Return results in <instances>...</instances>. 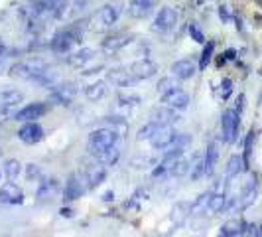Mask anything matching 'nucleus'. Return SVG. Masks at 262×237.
<instances>
[{
  "instance_id": "obj_22",
  "label": "nucleus",
  "mask_w": 262,
  "mask_h": 237,
  "mask_svg": "<svg viewBox=\"0 0 262 237\" xmlns=\"http://www.w3.org/2000/svg\"><path fill=\"white\" fill-rule=\"evenodd\" d=\"M93 57H95V51L89 49V47H83V49L71 53V55L67 57V63H69L71 67H83V65H85L87 61H91Z\"/></svg>"
},
{
  "instance_id": "obj_8",
  "label": "nucleus",
  "mask_w": 262,
  "mask_h": 237,
  "mask_svg": "<svg viewBox=\"0 0 262 237\" xmlns=\"http://www.w3.org/2000/svg\"><path fill=\"white\" fill-rule=\"evenodd\" d=\"M162 101H164V105H168V107H172L175 111H183V109L189 107V101L191 99H189V95L185 91H181L179 87H175V89L164 93L162 95Z\"/></svg>"
},
{
  "instance_id": "obj_45",
  "label": "nucleus",
  "mask_w": 262,
  "mask_h": 237,
  "mask_svg": "<svg viewBox=\"0 0 262 237\" xmlns=\"http://www.w3.org/2000/svg\"><path fill=\"white\" fill-rule=\"evenodd\" d=\"M219 14H221V20H223V22H229V12L225 10V6L219 8Z\"/></svg>"
},
{
  "instance_id": "obj_46",
  "label": "nucleus",
  "mask_w": 262,
  "mask_h": 237,
  "mask_svg": "<svg viewBox=\"0 0 262 237\" xmlns=\"http://www.w3.org/2000/svg\"><path fill=\"white\" fill-rule=\"evenodd\" d=\"M225 61H227V57H225V55L217 57V65H225Z\"/></svg>"
},
{
  "instance_id": "obj_32",
  "label": "nucleus",
  "mask_w": 262,
  "mask_h": 237,
  "mask_svg": "<svg viewBox=\"0 0 262 237\" xmlns=\"http://www.w3.org/2000/svg\"><path fill=\"white\" fill-rule=\"evenodd\" d=\"M158 127H160V123H156V121H150L148 125H144V127L138 131V141H150Z\"/></svg>"
},
{
  "instance_id": "obj_9",
  "label": "nucleus",
  "mask_w": 262,
  "mask_h": 237,
  "mask_svg": "<svg viewBox=\"0 0 262 237\" xmlns=\"http://www.w3.org/2000/svg\"><path fill=\"white\" fill-rule=\"evenodd\" d=\"M175 22H177V12L174 8H170V6H166V8H162L156 14L154 30L156 32H168V30H172L175 26Z\"/></svg>"
},
{
  "instance_id": "obj_3",
  "label": "nucleus",
  "mask_w": 262,
  "mask_h": 237,
  "mask_svg": "<svg viewBox=\"0 0 262 237\" xmlns=\"http://www.w3.org/2000/svg\"><path fill=\"white\" fill-rule=\"evenodd\" d=\"M117 141H119V135H117L113 129L103 127V129H97V131H93V133L89 135L87 146H89V152L95 156L97 152H101V150H105V148L117 144Z\"/></svg>"
},
{
  "instance_id": "obj_16",
  "label": "nucleus",
  "mask_w": 262,
  "mask_h": 237,
  "mask_svg": "<svg viewBox=\"0 0 262 237\" xmlns=\"http://www.w3.org/2000/svg\"><path fill=\"white\" fill-rule=\"evenodd\" d=\"M152 121L160 123V125H175L179 121V115L175 113V109L172 107H162V109H154L152 111Z\"/></svg>"
},
{
  "instance_id": "obj_49",
  "label": "nucleus",
  "mask_w": 262,
  "mask_h": 237,
  "mask_svg": "<svg viewBox=\"0 0 262 237\" xmlns=\"http://www.w3.org/2000/svg\"><path fill=\"white\" fill-rule=\"evenodd\" d=\"M0 176H2V174H0Z\"/></svg>"
},
{
  "instance_id": "obj_37",
  "label": "nucleus",
  "mask_w": 262,
  "mask_h": 237,
  "mask_svg": "<svg viewBox=\"0 0 262 237\" xmlns=\"http://www.w3.org/2000/svg\"><path fill=\"white\" fill-rule=\"evenodd\" d=\"M189 36H191V40L193 42H197V44H205L207 40H205V36H203V32L199 30V26L197 24H189Z\"/></svg>"
},
{
  "instance_id": "obj_39",
  "label": "nucleus",
  "mask_w": 262,
  "mask_h": 237,
  "mask_svg": "<svg viewBox=\"0 0 262 237\" xmlns=\"http://www.w3.org/2000/svg\"><path fill=\"white\" fill-rule=\"evenodd\" d=\"M231 93H233V81L231 79H223L221 81V97L227 101L231 97Z\"/></svg>"
},
{
  "instance_id": "obj_15",
  "label": "nucleus",
  "mask_w": 262,
  "mask_h": 237,
  "mask_svg": "<svg viewBox=\"0 0 262 237\" xmlns=\"http://www.w3.org/2000/svg\"><path fill=\"white\" fill-rule=\"evenodd\" d=\"M22 200H24L22 190L14 184V180H10L0 188V204H22Z\"/></svg>"
},
{
  "instance_id": "obj_24",
  "label": "nucleus",
  "mask_w": 262,
  "mask_h": 237,
  "mask_svg": "<svg viewBox=\"0 0 262 237\" xmlns=\"http://www.w3.org/2000/svg\"><path fill=\"white\" fill-rule=\"evenodd\" d=\"M245 230H247V224L243 220H231V222H227L221 228L219 234L225 237H237V236H245Z\"/></svg>"
},
{
  "instance_id": "obj_20",
  "label": "nucleus",
  "mask_w": 262,
  "mask_h": 237,
  "mask_svg": "<svg viewBox=\"0 0 262 237\" xmlns=\"http://www.w3.org/2000/svg\"><path fill=\"white\" fill-rule=\"evenodd\" d=\"M131 34H115V36H109L107 40H103V49L113 53V51H119L121 47H125L129 42H131Z\"/></svg>"
},
{
  "instance_id": "obj_47",
  "label": "nucleus",
  "mask_w": 262,
  "mask_h": 237,
  "mask_svg": "<svg viewBox=\"0 0 262 237\" xmlns=\"http://www.w3.org/2000/svg\"><path fill=\"white\" fill-rule=\"evenodd\" d=\"M103 200H107V202H111V200H113V192H107V194L103 196Z\"/></svg>"
},
{
  "instance_id": "obj_26",
  "label": "nucleus",
  "mask_w": 262,
  "mask_h": 237,
  "mask_svg": "<svg viewBox=\"0 0 262 237\" xmlns=\"http://www.w3.org/2000/svg\"><path fill=\"white\" fill-rule=\"evenodd\" d=\"M105 93H107V83L105 81H97V83H91V85L85 87V97L89 101H99V99L105 97Z\"/></svg>"
},
{
  "instance_id": "obj_30",
  "label": "nucleus",
  "mask_w": 262,
  "mask_h": 237,
  "mask_svg": "<svg viewBox=\"0 0 262 237\" xmlns=\"http://www.w3.org/2000/svg\"><path fill=\"white\" fill-rule=\"evenodd\" d=\"M225 206H227V196L225 194H213L207 212L209 214H219L221 210H225Z\"/></svg>"
},
{
  "instance_id": "obj_12",
  "label": "nucleus",
  "mask_w": 262,
  "mask_h": 237,
  "mask_svg": "<svg viewBox=\"0 0 262 237\" xmlns=\"http://www.w3.org/2000/svg\"><path fill=\"white\" fill-rule=\"evenodd\" d=\"M45 111H47L45 103H30L28 107L16 111L14 119L20 121V123H28V121H36V119H40L42 115H45Z\"/></svg>"
},
{
  "instance_id": "obj_35",
  "label": "nucleus",
  "mask_w": 262,
  "mask_h": 237,
  "mask_svg": "<svg viewBox=\"0 0 262 237\" xmlns=\"http://www.w3.org/2000/svg\"><path fill=\"white\" fill-rule=\"evenodd\" d=\"M205 176V156H199L195 166H193V172H191V180H199Z\"/></svg>"
},
{
  "instance_id": "obj_1",
  "label": "nucleus",
  "mask_w": 262,
  "mask_h": 237,
  "mask_svg": "<svg viewBox=\"0 0 262 237\" xmlns=\"http://www.w3.org/2000/svg\"><path fill=\"white\" fill-rule=\"evenodd\" d=\"M47 63L44 59H38V57H32V59H26V61H20V63H14L10 67V75L16 77V79H24V81H34L38 83L44 73L47 71Z\"/></svg>"
},
{
  "instance_id": "obj_28",
  "label": "nucleus",
  "mask_w": 262,
  "mask_h": 237,
  "mask_svg": "<svg viewBox=\"0 0 262 237\" xmlns=\"http://www.w3.org/2000/svg\"><path fill=\"white\" fill-rule=\"evenodd\" d=\"M243 168H247L245 166V160L241 156H231L229 158V164H227V178H235L237 174H241Z\"/></svg>"
},
{
  "instance_id": "obj_41",
  "label": "nucleus",
  "mask_w": 262,
  "mask_h": 237,
  "mask_svg": "<svg viewBox=\"0 0 262 237\" xmlns=\"http://www.w3.org/2000/svg\"><path fill=\"white\" fill-rule=\"evenodd\" d=\"M38 174H40L38 166H36V164H28V170H26V176H28V180H34Z\"/></svg>"
},
{
  "instance_id": "obj_19",
  "label": "nucleus",
  "mask_w": 262,
  "mask_h": 237,
  "mask_svg": "<svg viewBox=\"0 0 262 237\" xmlns=\"http://www.w3.org/2000/svg\"><path fill=\"white\" fill-rule=\"evenodd\" d=\"M75 93L77 89L73 85H57V89L51 93V101H55L57 105H71Z\"/></svg>"
},
{
  "instance_id": "obj_36",
  "label": "nucleus",
  "mask_w": 262,
  "mask_h": 237,
  "mask_svg": "<svg viewBox=\"0 0 262 237\" xmlns=\"http://www.w3.org/2000/svg\"><path fill=\"white\" fill-rule=\"evenodd\" d=\"M177 87V81L175 79H172V77H164L160 83H158V91L164 95V93H168V91H172V89H175Z\"/></svg>"
},
{
  "instance_id": "obj_42",
  "label": "nucleus",
  "mask_w": 262,
  "mask_h": 237,
  "mask_svg": "<svg viewBox=\"0 0 262 237\" xmlns=\"http://www.w3.org/2000/svg\"><path fill=\"white\" fill-rule=\"evenodd\" d=\"M243 109H245V95H239V99H237V113H243Z\"/></svg>"
},
{
  "instance_id": "obj_40",
  "label": "nucleus",
  "mask_w": 262,
  "mask_h": 237,
  "mask_svg": "<svg viewBox=\"0 0 262 237\" xmlns=\"http://www.w3.org/2000/svg\"><path fill=\"white\" fill-rule=\"evenodd\" d=\"M119 103H121V105H138L140 99L134 97V95H125V97H119Z\"/></svg>"
},
{
  "instance_id": "obj_23",
  "label": "nucleus",
  "mask_w": 262,
  "mask_h": 237,
  "mask_svg": "<svg viewBox=\"0 0 262 237\" xmlns=\"http://www.w3.org/2000/svg\"><path fill=\"white\" fill-rule=\"evenodd\" d=\"M95 158H97L99 162H103L105 166H115V164L119 162V158H121V150L117 148V144H113V146H109V148L97 152Z\"/></svg>"
},
{
  "instance_id": "obj_11",
  "label": "nucleus",
  "mask_w": 262,
  "mask_h": 237,
  "mask_svg": "<svg viewBox=\"0 0 262 237\" xmlns=\"http://www.w3.org/2000/svg\"><path fill=\"white\" fill-rule=\"evenodd\" d=\"M18 139H20L22 142H26V144H36V142H40V141L44 139V129H42L38 123L28 121V123L18 131Z\"/></svg>"
},
{
  "instance_id": "obj_21",
  "label": "nucleus",
  "mask_w": 262,
  "mask_h": 237,
  "mask_svg": "<svg viewBox=\"0 0 262 237\" xmlns=\"http://www.w3.org/2000/svg\"><path fill=\"white\" fill-rule=\"evenodd\" d=\"M154 6H156V0H132L129 12L132 18H144L154 10Z\"/></svg>"
},
{
  "instance_id": "obj_7",
  "label": "nucleus",
  "mask_w": 262,
  "mask_h": 237,
  "mask_svg": "<svg viewBox=\"0 0 262 237\" xmlns=\"http://www.w3.org/2000/svg\"><path fill=\"white\" fill-rule=\"evenodd\" d=\"M239 117H241V113H237L235 109H229V111L223 113L221 127H223V139H225V142H233L237 139V133H239Z\"/></svg>"
},
{
  "instance_id": "obj_18",
  "label": "nucleus",
  "mask_w": 262,
  "mask_h": 237,
  "mask_svg": "<svg viewBox=\"0 0 262 237\" xmlns=\"http://www.w3.org/2000/svg\"><path fill=\"white\" fill-rule=\"evenodd\" d=\"M107 77H109V83H113L117 87H131L132 83L136 81L129 69H109Z\"/></svg>"
},
{
  "instance_id": "obj_2",
  "label": "nucleus",
  "mask_w": 262,
  "mask_h": 237,
  "mask_svg": "<svg viewBox=\"0 0 262 237\" xmlns=\"http://www.w3.org/2000/svg\"><path fill=\"white\" fill-rule=\"evenodd\" d=\"M81 28L77 26V24H73V26H67V28H63V30H59L53 38H51V49L55 51V53H65V51H69L75 44H79L81 42Z\"/></svg>"
},
{
  "instance_id": "obj_17",
  "label": "nucleus",
  "mask_w": 262,
  "mask_h": 237,
  "mask_svg": "<svg viewBox=\"0 0 262 237\" xmlns=\"http://www.w3.org/2000/svg\"><path fill=\"white\" fill-rule=\"evenodd\" d=\"M83 194H85V186H83L81 178H77V176H71V178L67 180L65 188H63V198H65L67 202H71V200H77V198H81Z\"/></svg>"
},
{
  "instance_id": "obj_27",
  "label": "nucleus",
  "mask_w": 262,
  "mask_h": 237,
  "mask_svg": "<svg viewBox=\"0 0 262 237\" xmlns=\"http://www.w3.org/2000/svg\"><path fill=\"white\" fill-rule=\"evenodd\" d=\"M105 127L113 129L119 137H125L127 131H129V125H127V121H125L123 117H107V125H105Z\"/></svg>"
},
{
  "instance_id": "obj_10",
  "label": "nucleus",
  "mask_w": 262,
  "mask_h": 237,
  "mask_svg": "<svg viewBox=\"0 0 262 237\" xmlns=\"http://www.w3.org/2000/svg\"><path fill=\"white\" fill-rule=\"evenodd\" d=\"M129 71H131L132 77H134L136 81H144V79H150V77L156 75L158 65H156L154 61H150V59H140V61H134V63H132Z\"/></svg>"
},
{
  "instance_id": "obj_29",
  "label": "nucleus",
  "mask_w": 262,
  "mask_h": 237,
  "mask_svg": "<svg viewBox=\"0 0 262 237\" xmlns=\"http://www.w3.org/2000/svg\"><path fill=\"white\" fill-rule=\"evenodd\" d=\"M211 192H205V194H201L197 200H195V204L191 206V214L193 216H199V214H203L207 208H209V202H211Z\"/></svg>"
},
{
  "instance_id": "obj_13",
  "label": "nucleus",
  "mask_w": 262,
  "mask_h": 237,
  "mask_svg": "<svg viewBox=\"0 0 262 237\" xmlns=\"http://www.w3.org/2000/svg\"><path fill=\"white\" fill-rule=\"evenodd\" d=\"M195 69H197V65H195L193 59H179V61H175L172 65V75L175 79L185 81V79H189V77L195 75Z\"/></svg>"
},
{
  "instance_id": "obj_25",
  "label": "nucleus",
  "mask_w": 262,
  "mask_h": 237,
  "mask_svg": "<svg viewBox=\"0 0 262 237\" xmlns=\"http://www.w3.org/2000/svg\"><path fill=\"white\" fill-rule=\"evenodd\" d=\"M217 158H219V148H217V142H211L207 152H205V176H211L215 172V166H217Z\"/></svg>"
},
{
  "instance_id": "obj_34",
  "label": "nucleus",
  "mask_w": 262,
  "mask_h": 237,
  "mask_svg": "<svg viewBox=\"0 0 262 237\" xmlns=\"http://www.w3.org/2000/svg\"><path fill=\"white\" fill-rule=\"evenodd\" d=\"M187 170H189V162L187 160H175V164L172 166V170H170V174H174V176H183V174H187Z\"/></svg>"
},
{
  "instance_id": "obj_6",
  "label": "nucleus",
  "mask_w": 262,
  "mask_h": 237,
  "mask_svg": "<svg viewBox=\"0 0 262 237\" xmlns=\"http://www.w3.org/2000/svg\"><path fill=\"white\" fill-rule=\"evenodd\" d=\"M123 14V4L121 2H111V4H105L99 12H97V22L99 26L97 28H109L113 26Z\"/></svg>"
},
{
  "instance_id": "obj_5",
  "label": "nucleus",
  "mask_w": 262,
  "mask_h": 237,
  "mask_svg": "<svg viewBox=\"0 0 262 237\" xmlns=\"http://www.w3.org/2000/svg\"><path fill=\"white\" fill-rule=\"evenodd\" d=\"M175 137H177V133L174 131V125H160V127L156 129V133L152 135L150 144H152L154 148H158V150H166V148L175 141Z\"/></svg>"
},
{
  "instance_id": "obj_43",
  "label": "nucleus",
  "mask_w": 262,
  "mask_h": 237,
  "mask_svg": "<svg viewBox=\"0 0 262 237\" xmlns=\"http://www.w3.org/2000/svg\"><path fill=\"white\" fill-rule=\"evenodd\" d=\"M8 47H6V44H4V40H0V57H6L8 55Z\"/></svg>"
},
{
  "instance_id": "obj_31",
  "label": "nucleus",
  "mask_w": 262,
  "mask_h": 237,
  "mask_svg": "<svg viewBox=\"0 0 262 237\" xmlns=\"http://www.w3.org/2000/svg\"><path fill=\"white\" fill-rule=\"evenodd\" d=\"M213 51H215V42H205V44H203V53H201V57H199V67H201V69H205V67L209 65V61H211V57H213Z\"/></svg>"
},
{
  "instance_id": "obj_14",
  "label": "nucleus",
  "mask_w": 262,
  "mask_h": 237,
  "mask_svg": "<svg viewBox=\"0 0 262 237\" xmlns=\"http://www.w3.org/2000/svg\"><path fill=\"white\" fill-rule=\"evenodd\" d=\"M105 176H107V166L103 162H97V164H91L85 172V180H87V186L89 188H97L101 186V182H105Z\"/></svg>"
},
{
  "instance_id": "obj_48",
  "label": "nucleus",
  "mask_w": 262,
  "mask_h": 237,
  "mask_svg": "<svg viewBox=\"0 0 262 237\" xmlns=\"http://www.w3.org/2000/svg\"><path fill=\"white\" fill-rule=\"evenodd\" d=\"M61 216H65V218H71V210H61Z\"/></svg>"
},
{
  "instance_id": "obj_44",
  "label": "nucleus",
  "mask_w": 262,
  "mask_h": 237,
  "mask_svg": "<svg viewBox=\"0 0 262 237\" xmlns=\"http://www.w3.org/2000/svg\"><path fill=\"white\" fill-rule=\"evenodd\" d=\"M223 55L227 57V61H231V59H235V57H237V51H235V49H227Z\"/></svg>"
},
{
  "instance_id": "obj_4",
  "label": "nucleus",
  "mask_w": 262,
  "mask_h": 237,
  "mask_svg": "<svg viewBox=\"0 0 262 237\" xmlns=\"http://www.w3.org/2000/svg\"><path fill=\"white\" fill-rule=\"evenodd\" d=\"M22 99H24V95L16 89L0 91V119H8V117L16 115V109L22 103Z\"/></svg>"
},
{
  "instance_id": "obj_38",
  "label": "nucleus",
  "mask_w": 262,
  "mask_h": 237,
  "mask_svg": "<svg viewBox=\"0 0 262 237\" xmlns=\"http://www.w3.org/2000/svg\"><path fill=\"white\" fill-rule=\"evenodd\" d=\"M253 141H255V133L251 131L249 135H247V141H245V166L249 164V158H251V152H253Z\"/></svg>"
},
{
  "instance_id": "obj_33",
  "label": "nucleus",
  "mask_w": 262,
  "mask_h": 237,
  "mask_svg": "<svg viewBox=\"0 0 262 237\" xmlns=\"http://www.w3.org/2000/svg\"><path fill=\"white\" fill-rule=\"evenodd\" d=\"M4 172H6V178L8 180H16V176L20 174V162L18 160H6Z\"/></svg>"
}]
</instances>
